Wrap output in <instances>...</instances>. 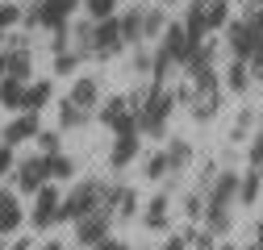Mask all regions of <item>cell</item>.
<instances>
[{"instance_id": "obj_17", "label": "cell", "mask_w": 263, "mask_h": 250, "mask_svg": "<svg viewBox=\"0 0 263 250\" xmlns=\"http://www.w3.org/2000/svg\"><path fill=\"white\" fill-rule=\"evenodd\" d=\"M163 154H167V171H172V179H180V175L192 167V159H196V150H192L188 138H172Z\"/></svg>"}, {"instance_id": "obj_26", "label": "cell", "mask_w": 263, "mask_h": 250, "mask_svg": "<svg viewBox=\"0 0 263 250\" xmlns=\"http://www.w3.org/2000/svg\"><path fill=\"white\" fill-rule=\"evenodd\" d=\"M88 121H92L88 109H80V105H71L67 96H63V105H59V125H63V130H84Z\"/></svg>"}, {"instance_id": "obj_9", "label": "cell", "mask_w": 263, "mask_h": 250, "mask_svg": "<svg viewBox=\"0 0 263 250\" xmlns=\"http://www.w3.org/2000/svg\"><path fill=\"white\" fill-rule=\"evenodd\" d=\"M142 134H138V125H125V130H117V138H113V150H109V167L113 171H125L129 163L138 159V142Z\"/></svg>"}, {"instance_id": "obj_23", "label": "cell", "mask_w": 263, "mask_h": 250, "mask_svg": "<svg viewBox=\"0 0 263 250\" xmlns=\"http://www.w3.org/2000/svg\"><path fill=\"white\" fill-rule=\"evenodd\" d=\"M21 100H25V79L0 75V105H5L9 113H21Z\"/></svg>"}, {"instance_id": "obj_15", "label": "cell", "mask_w": 263, "mask_h": 250, "mask_svg": "<svg viewBox=\"0 0 263 250\" xmlns=\"http://www.w3.org/2000/svg\"><path fill=\"white\" fill-rule=\"evenodd\" d=\"M67 100H71V105H80V109H88V113H96V105H101V79H92V75L71 79Z\"/></svg>"}, {"instance_id": "obj_1", "label": "cell", "mask_w": 263, "mask_h": 250, "mask_svg": "<svg viewBox=\"0 0 263 250\" xmlns=\"http://www.w3.org/2000/svg\"><path fill=\"white\" fill-rule=\"evenodd\" d=\"M234 204H238V171L226 167V171L213 175L209 192H205V217H201V225L213 238H230V234H234Z\"/></svg>"}, {"instance_id": "obj_38", "label": "cell", "mask_w": 263, "mask_h": 250, "mask_svg": "<svg viewBox=\"0 0 263 250\" xmlns=\"http://www.w3.org/2000/svg\"><path fill=\"white\" fill-rule=\"evenodd\" d=\"M247 67H251V79L263 84V34H259V42H255V50H251V58H247Z\"/></svg>"}, {"instance_id": "obj_16", "label": "cell", "mask_w": 263, "mask_h": 250, "mask_svg": "<svg viewBox=\"0 0 263 250\" xmlns=\"http://www.w3.org/2000/svg\"><path fill=\"white\" fill-rule=\"evenodd\" d=\"M251 67H247V58H230V67H226V75H221V88L230 92V96H247L251 92Z\"/></svg>"}, {"instance_id": "obj_34", "label": "cell", "mask_w": 263, "mask_h": 250, "mask_svg": "<svg viewBox=\"0 0 263 250\" xmlns=\"http://www.w3.org/2000/svg\"><path fill=\"white\" fill-rule=\"evenodd\" d=\"M80 67V54L76 50H54V75H71Z\"/></svg>"}, {"instance_id": "obj_21", "label": "cell", "mask_w": 263, "mask_h": 250, "mask_svg": "<svg viewBox=\"0 0 263 250\" xmlns=\"http://www.w3.org/2000/svg\"><path fill=\"white\" fill-rule=\"evenodd\" d=\"M259 192H263V167H247V171L238 175V204L251 209V204L259 200Z\"/></svg>"}, {"instance_id": "obj_43", "label": "cell", "mask_w": 263, "mask_h": 250, "mask_svg": "<svg viewBox=\"0 0 263 250\" xmlns=\"http://www.w3.org/2000/svg\"><path fill=\"white\" fill-rule=\"evenodd\" d=\"M88 250H129V242H121V238H101V242H96V246H88Z\"/></svg>"}, {"instance_id": "obj_51", "label": "cell", "mask_w": 263, "mask_h": 250, "mask_svg": "<svg viewBox=\"0 0 263 250\" xmlns=\"http://www.w3.org/2000/svg\"><path fill=\"white\" fill-rule=\"evenodd\" d=\"M63 250H76V246H63Z\"/></svg>"}, {"instance_id": "obj_14", "label": "cell", "mask_w": 263, "mask_h": 250, "mask_svg": "<svg viewBox=\"0 0 263 250\" xmlns=\"http://www.w3.org/2000/svg\"><path fill=\"white\" fill-rule=\"evenodd\" d=\"M21 225H25V209H21L17 192H5V187H0V238H13Z\"/></svg>"}, {"instance_id": "obj_5", "label": "cell", "mask_w": 263, "mask_h": 250, "mask_svg": "<svg viewBox=\"0 0 263 250\" xmlns=\"http://www.w3.org/2000/svg\"><path fill=\"white\" fill-rule=\"evenodd\" d=\"M59 200H63V192L54 183H42L38 192H34V209L25 213V221L34 225V230H54L59 225Z\"/></svg>"}, {"instance_id": "obj_37", "label": "cell", "mask_w": 263, "mask_h": 250, "mask_svg": "<svg viewBox=\"0 0 263 250\" xmlns=\"http://www.w3.org/2000/svg\"><path fill=\"white\" fill-rule=\"evenodd\" d=\"M247 150H251V167H263V125H255V134H251Z\"/></svg>"}, {"instance_id": "obj_49", "label": "cell", "mask_w": 263, "mask_h": 250, "mask_svg": "<svg viewBox=\"0 0 263 250\" xmlns=\"http://www.w3.org/2000/svg\"><path fill=\"white\" fill-rule=\"evenodd\" d=\"M155 5H176V0H155Z\"/></svg>"}, {"instance_id": "obj_33", "label": "cell", "mask_w": 263, "mask_h": 250, "mask_svg": "<svg viewBox=\"0 0 263 250\" xmlns=\"http://www.w3.org/2000/svg\"><path fill=\"white\" fill-rule=\"evenodd\" d=\"M146 179H159V183H167L172 179V171H167V154H151V159H146Z\"/></svg>"}, {"instance_id": "obj_24", "label": "cell", "mask_w": 263, "mask_h": 250, "mask_svg": "<svg viewBox=\"0 0 263 250\" xmlns=\"http://www.w3.org/2000/svg\"><path fill=\"white\" fill-rule=\"evenodd\" d=\"M5 75L29 79V75H34V54H29V50H5Z\"/></svg>"}, {"instance_id": "obj_44", "label": "cell", "mask_w": 263, "mask_h": 250, "mask_svg": "<svg viewBox=\"0 0 263 250\" xmlns=\"http://www.w3.org/2000/svg\"><path fill=\"white\" fill-rule=\"evenodd\" d=\"M159 250H188V242H184V234H167V242H163Z\"/></svg>"}, {"instance_id": "obj_41", "label": "cell", "mask_w": 263, "mask_h": 250, "mask_svg": "<svg viewBox=\"0 0 263 250\" xmlns=\"http://www.w3.org/2000/svg\"><path fill=\"white\" fill-rule=\"evenodd\" d=\"M50 50H71V25H59V29H50Z\"/></svg>"}, {"instance_id": "obj_13", "label": "cell", "mask_w": 263, "mask_h": 250, "mask_svg": "<svg viewBox=\"0 0 263 250\" xmlns=\"http://www.w3.org/2000/svg\"><path fill=\"white\" fill-rule=\"evenodd\" d=\"M101 125H109V130L117 134V130H125V125H134V113H129V105H125V96H109L105 105H96V113H92Z\"/></svg>"}, {"instance_id": "obj_35", "label": "cell", "mask_w": 263, "mask_h": 250, "mask_svg": "<svg viewBox=\"0 0 263 250\" xmlns=\"http://www.w3.org/2000/svg\"><path fill=\"white\" fill-rule=\"evenodd\" d=\"M34 142H38V154H54V150L63 146V138H59L54 130H38V134H34Z\"/></svg>"}, {"instance_id": "obj_7", "label": "cell", "mask_w": 263, "mask_h": 250, "mask_svg": "<svg viewBox=\"0 0 263 250\" xmlns=\"http://www.w3.org/2000/svg\"><path fill=\"white\" fill-rule=\"evenodd\" d=\"M113 234V213L101 204V209H92L88 217H80V221H76V246H96V242H101V238H109Z\"/></svg>"}, {"instance_id": "obj_29", "label": "cell", "mask_w": 263, "mask_h": 250, "mask_svg": "<svg viewBox=\"0 0 263 250\" xmlns=\"http://www.w3.org/2000/svg\"><path fill=\"white\" fill-rule=\"evenodd\" d=\"M46 171H50V179H71L76 175V159L54 150V154H46Z\"/></svg>"}, {"instance_id": "obj_31", "label": "cell", "mask_w": 263, "mask_h": 250, "mask_svg": "<svg viewBox=\"0 0 263 250\" xmlns=\"http://www.w3.org/2000/svg\"><path fill=\"white\" fill-rule=\"evenodd\" d=\"M121 0H80V9L88 13V21H101V17H113Z\"/></svg>"}, {"instance_id": "obj_18", "label": "cell", "mask_w": 263, "mask_h": 250, "mask_svg": "<svg viewBox=\"0 0 263 250\" xmlns=\"http://www.w3.org/2000/svg\"><path fill=\"white\" fill-rule=\"evenodd\" d=\"M221 96H226L221 88H217V92H192V100H188V105H192V109H188L192 121H201V125L213 121V117L221 113Z\"/></svg>"}, {"instance_id": "obj_50", "label": "cell", "mask_w": 263, "mask_h": 250, "mask_svg": "<svg viewBox=\"0 0 263 250\" xmlns=\"http://www.w3.org/2000/svg\"><path fill=\"white\" fill-rule=\"evenodd\" d=\"M234 250H255V246H234Z\"/></svg>"}, {"instance_id": "obj_46", "label": "cell", "mask_w": 263, "mask_h": 250, "mask_svg": "<svg viewBox=\"0 0 263 250\" xmlns=\"http://www.w3.org/2000/svg\"><path fill=\"white\" fill-rule=\"evenodd\" d=\"M255 204H259V209H263V192H259V200H255ZM259 221H263V213H259Z\"/></svg>"}, {"instance_id": "obj_22", "label": "cell", "mask_w": 263, "mask_h": 250, "mask_svg": "<svg viewBox=\"0 0 263 250\" xmlns=\"http://www.w3.org/2000/svg\"><path fill=\"white\" fill-rule=\"evenodd\" d=\"M117 29H121V42H125V46H138V42H142V9L117 13Z\"/></svg>"}, {"instance_id": "obj_12", "label": "cell", "mask_w": 263, "mask_h": 250, "mask_svg": "<svg viewBox=\"0 0 263 250\" xmlns=\"http://www.w3.org/2000/svg\"><path fill=\"white\" fill-rule=\"evenodd\" d=\"M42 130V113H17L9 125H5V134H0V142L5 146H21V142H34V134Z\"/></svg>"}, {"instance_id": "obj_2", "label": "cell", "mask_w": 263, "mask_h": 250, "mask_svg": "<svg viewBox=\"0 0 263 250\" xmlns=\"http://www.w3.org/2000/svg\"><path fill=\"white\" fill-rule=\"evenodd\" d=\"M176 105H180V100H176V88H167V84H151L146 96H142V105L134 109L138 134H142V138H167V121H172Z\"/></svg>"}, {"instance_id": "obj_27", "label": "cell", "mask_w": 263, "mask_h": 250, "mask_svg": "<svg viewBox=\"0 0 263 250\" xmlns=\"http://www.w3.org/2000/svg\"><path fill=\"white\" fill-rule=\"evenodd\" d=\"M255 125H259V113H255V109H238L234 125H230V142H251Z\"/></svg>"}, {"instance_id": "obj_3", "label": "cell", "mask_w": 263, "mask_h": 250, "mask_svg": "<svg viewBox=\"0 0 263 250\" xmlns=\"http://www.w3.org/2000/svg\"><path fill=\"white\" fill-rule=\"evenodd\" d=\"M101 200H105V179H76L71 183V192L59 200V221H80V217H88L92 209H101Z\"/></svg>"}, {"instance_id": "obj_20", "label": "cell", "mask_w": 263, "mask_h": 250, "mask_svg": "<svg viewBox=\"0 0 263 250\" xmlns=\"http://www.w3.org/2000/svg\"><path fill=\"white\" fill-rule=\"evenodd\" d=\"M54 96V84L50 79H38V84H25V100H21V113H42Z\"/></svg>"}, {"instance_id": "obj_36", "label": "cell", "mask_w": 263, "mask_h": 250, "mask_svg": "<svg viewBox=\"0 0 263 250\" xmlns=\"http://www.w3.org/2000/svg\"><path fill=\"white\" fill-rule=\"evenodd\" d=\"M21 21V5H13V0H0V29H13Z\"/></svg>"}, {"instance_id": "obj_42", "label": "cell", "mask_w": 263, "mask_h": 250, "mask_svg": "<svg viewBox=\"0 0 263 250\" xmlns=\"http://www.w3.org/2000/svg\"><path fill=\"white\" fill-rule=\"evenodd\" d=\"M13 146H5V142H0V179H5V175H13Z\"/></svg>"}, {"instance_id": "obj_47", "label": "cell", "mask_w": 263, "mask_h": 250, "mask_svg": "<svg viewBox=\"0 0 263 250\" xmlns=\"http://www.w3.org/2000/svg\"><path fill=\"white\" fill-rule=\"evenodd\" d=\"M0 75H5V50H0Z\"/></svg>"}, {"instance_id": "obj_45", "label": "cell", "mask_w": 263, "mask_h": 250, "mask_svg": "<svg viewBox=\"0 0 263 250\" xmlns=\"http://www.w3.org/2000/svg\"><path fill=\"white\" fill-rule=\"evenodd\" d=\"M217 250H234V242H217Z\"/></svg>"}, {"instance_id": "obj_30", "label": "cell", "mask_w": 263, "mask_h": 250, "mask_svg": "<svg viewBox=\"0 0 263 250\" xmlns=\"http://www.w3.org/2000/svg\"><path fill=\"white\" fill-rule=\"evenodd\" d=\"M184 242H188V250H217L221 238H213L205 225H188V230H184Z\"/></svg>"}, {"instance_id": "obj_8", "label": "cell", "mask_w": 263, "mask_h": 250, "mask_svg": "<svg viewBox=\"0 0 263 250\" xmlns=\"http://www.w3.org/2000/svg\"><path fill=\"white\" fill-rule=\"evenodd\" d=\"M13 179H17V192L34 196L42 183H50V171H46V154H29V159L13 163Z\"/></svg>"}, {"instance_id": "obj_28", "label": "cell", "mask_w": 263, "mask_h": 250, "mask_svg": "<svg viewBox=\"0 0 263 250\" xmlns=\"http://www.w3.org/2000/svg\"><path fill=\"white\" fill-rule=\"evenodd\" d=\"M230 21V0H205V29L217 34V29Z\"/></svg>"}, {"instance_id": "obj_40", "label": "cell", "mask_w": 263, "mask_h": 250, "mask_svg": "<svg viewBox=\"0 0 263 250\" xmlns=\"http://www.w3.org/2000/svg\"><path fill=\"white\" fill-rule=\"evenodd\" d=\"M134 71L138 75H151V50H146V42L134 46Z\"/></svg>"}, {"instance_id": "obj_39", "label": "cell", "mask_w": 263, "mask_h": 250, "mask_svg": "<svg viewBox=\"0 0 263 250\" xmlns=\"http://www.w3.org/2000/svg\"><path fill=\"white\" fill-rule=\"evenodd\" d=\"M213 175H217V163H213V159H205V163H201V175H196V192H209Z\"/></svg>"}, {"instance_id": "obj_48", "label": "cell", "mask_w": 263, "mask_h": 250, "mask_svg": "<svg viewBox=\"0 0 263 250\" xmlns=\"http://www.w3.org/2000/svg\"><path fill=\"white\" fill-rule=\"evenodd\" d=\"M0 50H5V29H0Z\"/></svg>"}, {"instance_id": "obj_4", "label": "cell", "mask_w": 263, "mask_h": 250, "mask_svg": "<svg viewBox=\"0 0 263 250\" xmlns=\"http://www.w3.org/2000/svg\"><path fill=\"white\" fill-rule=\"evenodd\" d=\"M80 13V0H34L21 21L29 29H59V25H71V17Z\"/></svg>"}, {"instance_id": "obj_19", "label": "cell", "mask_w": 263, "mask_h": 250, "mask_svg": "<svg viewBox=\"0 0 263 250\" xmlns=\"http://www.w3.org/2000/svg\"><path fill=\"white\" fill-rule=\"evenodd\" d=\"M180 25H184V34H188V46H201L209 38V29H205V0H192Z\"/></svg>"}, {"instance_id": "obj_6", "label": "cell", "mask_w": 263, "mask_h": 250, "mask_svg": "<svg viewBox=\"0 0 263 250\" xmlns=\"http://www.w3.org/2000/svg\"><path fill=\"white\" fill-rule=\"evenodd\" d=\"M121 50H125V42H121V29H117V13L92 21V58L109 62V58H117Z\"/></svg>"}, {"instance_id": "obj_11", "label": "cell", "mask_w": 263, "mask_h": 250, "mask_svg": "<svg viewBox=\"0 0 263 250\" xmlns=\"http://www.w3.org/2000/svg\"><path fill=\"white\" fill-rule=\"evenodd\" d=\"M142 225L151 234H167L172 230V192H167V187H163L159 196H151V204L142 209Z\"/></svg>"}, {"instance_id": "obj_25", "label": "cell", "mask_w": 263, "mask_h": 250, "mask_svg": "<svg viewBox=\"0 0 263 250\" xmlns=\"http://www.w3.org/2000/svg\"><path fill=\"white\" fill-rule=\"evenodd\" d=\"M163 25H167V9L155 5V9H142V42H159Z\"/></svg>"}, {"instance_id": "obj_32", "label": "cell", "mask_w": 263, "mask_h": 250, "mask_svg": "<svg viewBox=\"0 0 263 250\" xmlns=\"http://www.w3.org/2000/svg\"><path fill=\"white\" fill-rule=\"evenodd\" d=\"M184 217H188L192 225H201V217H205V192H196V187H192V192L184 196Z\"/></svg>"}, {"instance_id": "obj_10", "label": "cell", "mask_w": 263, "mask_h": 250, "mask_svg": "<svg viewBox=\"0 0 263 250\" xmlns=\"http://www.w3.org/2000/svg\"><path fill=\"white\" fill-rule=\"evenodd\" d=\"M155 50L167 54V58H172V67H184V58L192 54L184 25H180V21H167V25H163V34H159V46H155Z\"/></svg>"}]
</instances>
